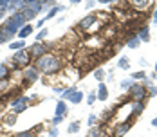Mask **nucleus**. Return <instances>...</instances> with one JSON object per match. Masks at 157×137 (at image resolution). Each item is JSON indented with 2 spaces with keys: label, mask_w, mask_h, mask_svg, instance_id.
<instances>
[{
  "label": "nucleus",
  "mask_w": 157,
  "mask_h": 137,
  "mask_svg": "<svg viewBox=\"0 0 157 137\" xmlns=\"http://www.w3.org/2000/svg\"><path fill=\"white\" fill-rule=\"evenodd\" d=\"M34 67L40 70V74L44 72V74H47V76H52V74H56L60 69H62V60L58 58V56H54V54H44L40 60L34 61Z\"/></svg>",
  "instance_id": "obj_1"
},
{
  "label": "nucleus",
  "mask_w": 157,
  "mask_h": 137,
  "mask_svg": "<svg viewBox=\"0 0 157 137\" xmlns=\"http://www.w3.org/2000/svg\"><path fill=\"white\" fill-rule=\"evenodd\" d=\"M25 24H27V22L24 20L22 13L18 11V13H13V15L9 16V18H7V20L2 24V25H4V27H7L9 31H13V32H18V31L25 25Z\"/></svg>",
  "instance_id": "obj_2"
},
{
  "label": "nucleus",
  "mask_w": 157,
  "mask_h": 137,
  "mask_svg": "<svg viewBox=\"0 0 157 137\" xmlns=\"http://www.w3.org/2000/svg\"><path fill=\"white\" fill-rule=\"evenodd\" d=\"M11 61H13V67L15 69H27L31 65V56H29L27 49H22V51L15 52V56H13Z\"/></svg>",
  "instance_id": "obj_3"
},
{
  "label": "nucleus",
  "mask_w": 157,
  "mask_h": 137,
  "mask_svg": "<svg viewBox=\"0 0 157 137\" xmlns=\"http://www.w3.org/2000/svg\"><path fill=\"white\" fill-rule=\"evenodd\" d=\"M130 97L134 101H144L148 97V89L144 85H139V83H134L130 87Z\"/></svg>",
  "instance_id": "obj_4"
},
{
  "label": "nucleus",
  "mask_w": 157,
  "mask_h": 137,
  "mask_svg": "<svg viewBox=\"0 0 157 137\" xmlns=\"http://www.w3.org/2000/svg\"><path fill=\"white\" fill-rule=\"evenodd\" d=\"M27 52L31 56V61H36V60H40L44 54H47V47L44 45V44H40V42H34L33 45H29Z\"/></svg>",
  "instance_id": "obj_5"
},
{
  "label": "nucleus",
  "mask_w": 157,
  "mask_h": 137,
  "mask_svg": "<svg viewBox=\"0 0 157 137\" xmlns=\"http://www.w3.org/2000/svg\"><path fill=\"white\" fill-rule=\"evenodd\" d=\"M22 78H24V81H25V85H33L38 78H40V70L34 67V65H29L27 69H24V72H22Z\"/></svg>",
  "instance_id": "obj_6"
},
{
  "label": "nucleus",
  "mask_w": 157,
  "mask_h": 137,
  "mask_svg": "<svg viewBox=\"0 0 157 137\" xmlns=\"http://www.w3.org/2000/svg\"><path fill=\"white\" fill-rule=\"evenodd\" d=\"M31 101V97L27 96H20L16 97L15 101H11V108H13V114H22L25 108H27V103Z\"/></svg>",
  "instance_id": "obj_7"
},
{
  "label": "nucleus",
  "mask_w": 157,
  "mask_h": 137,
  "mask_svg": "<svg viewBox=\"0 0 157 137\" xmlns=\"http://www.w3.org/2000/svg\"><path fill=\"white\" fill-rule=\"evenodd\" d=\"M130 126H132V123L128 121H123V123H117L116 126H114V135L116 137H123L130 130Z\"/></svg>",
  "instance_id": "obj_8"
},
{
  "label": "nucleus",
  "mask_w": 157,
  "mask_h": 137,
  "mask_svg": "<svg viewBox=\"0 0 157 137\" xmlns=\"http://www.w3.org/2000/svg\"><path fill=\"white\" fill-rule=\"evenodd\" d=\"M96 20H98V16L96 15H87L81 22H79V25H78V29H81V31H85V29H89V27H92L96 24Z\"/></svg>",
  "instance_id": "obj_9"
},
{
  "label": "nucleus",
  "mask_w": 157,
  "mask_h": 137,
  "mask_svg": "<svg viewBox=\"0 0 157 137\" xmlns=\"http://www.w3.org/2000/svg\"><path fill=\"white\" fill-rule=\"evenodd\" d=\"M136 34H137V38H139L141 42H150V27H148V25H141Z\"/></svg>",
  "instance_id": "obj_10"
},
{
  "label": "nucleus",
  "mask_w": 157,
  "mask_h": 137,
  "mask_svg": "<svg viewBox=\"0 0 157 137\" xmlns=\"http://www.w3.org/2000/svg\"><path fill=\"white\" fill-rule=\"evenodd\" d=\"M27 7L31 9L33 13H40L44 9V0H27Z\"/></svg>",
  "instance_id": "obj_11"
},
{
  "label": "nucleus",
  "mask_w": 157,
  "mask_h": 137,
  "mask_svg": "<svg viewBox=\"0 0 157 137\" xmlns=\"http://www.w3.org/2000/svg\"><path fill=\"white\" fill-rule=\"evenodd\" d=\"M15 34H16V32L9 31L7 27H4V25H0V44H4V42H9V40H11Z\"/></svg>",
  "instance_id": "obj_12"
},
{
  "label": "nucleus",
  "mask_w": 157,
  "mask_h": 137,
  "mask_svg": "<svg viewBox=\"0 0 157 137\" xmlns=\"http://www.w3.org/2000/svg\"><path fill=\"white\" fill-rule=\"evenodd\" d=\"M96 96H98V99H99V101H107V97H109V89H107V85H105V83H99Z\"/></svg>",
  "instance_id": "obj_13"
},
{
  "label": "nucleus",
  "mask_w": 157,
  "mask_h": 137,
  "mask_svg": "<svg viewBox=\"0 0 157 137\" xmlns=\"http://www.w3.org/2000/svg\"><path fill=\"white\" fill-rule=\"evenodd\" d=\"M31 32H33V25H31V24H25L22 29L16 32V36H18V40H24V38H27Z\"/></svg>",
  "instance_id": "obj_14"
},
{
  "label": "nucleus",
  "mask_w": 157,
  "mask_h": 137,
  "mask_svg": "<svg viewBox=\"0 0 157 137\" xmlns=\"http://www.w3.org/2000/svg\"><path fill=\"white\" fill-rule=\"evenodd\" d=\"M87 137H105V132H103V126L99 124V126H92L90 130H89V134Z\"/></svg>",
  "instance_id": "obj_15"
},
{
  "label": "nucleus",
  "mask_w": 157,
  "mask_h": 137,
  "mask_svg": "<svg viewBox=\"0 0 157 137\" xmlns=\"http://www.w3.org/2000/svg\"><path fill=\"white\" fill-rule=\"evenodd\" d=\"M81 99H83V92L78 90V89H76V90L72 92V96L69 97V101H71L72 105H78V103H81Z\"/></svg>",
  "instance_id": "obj_16"
},
{
  "label": "nucleus",
  "mask_w": 157,
  "mask_h": 137,
  "mask_svg": "<svg viewBox=\"0 0 157 137\" xmlns=\"http://www.w3.org/2000/svg\"><path fill=\"white\" fill-rule=\"evenodd\" d=\"M148 4H152V2H146V0H134V2H132V7L141 11V9H146V7H148Z\"/></svg>",
  "instance_id": "obj_17"
},
{
  "label": "nucleus",
  "mask_w": 157,
  "mask_h": 137,
  "mask_svg": "<svg viewBox=\"0 0 157 137\" xmlns=\"http://www.w3.org/2000/svg\"><path fill=\"white\" fill-rule=\"evenodd\" d=\"M24 47H25V42H24V40H18V42H11V44H9V49H11V51H16V52L22 51Z\"/></svg>",
  "instance_id": "obj_18"
},
{
  "label": "nucleus",
  "mask_w": 157,
  "mask_h": 137,
  "mask_svg": "<svg viewBox=\"0 0 157 137\" xmlns=\"http://www.w3.org/2000/svg\"><path fill=\"white\" fill-rule=\"evenodd\" d=\"M65 114H67V105H65V101H58V105H56V116H63V117H65Z\"/></svg>",
  "instance_id": "obj_19"
},
{
  "label": "nucleus",
  "mask_w": 157,
  "mask_h": 137,
  "mask_svg": "<svg viewBox=\"0 0 157 137\" xmlns=\"http://www.w3.org/2000/svg\"><path fill=\"white\" fill-rule=\"evenodd\" d=\"M9 67L6 65V63H2L0 65V79H9Z\"/></svg>",
  "instance_id": "obj_20"
},
{
  "label": "nucleus",
  "mask_w": 157,
  "mask_h": 137,
  "mask_svg": "<svg viewBox=\"0 0 157 137\" xmlns=\"http://www.w3.org/2000/svg\"><path fill=\"white\" fill-rule=\"evenodd\" d=\"M126 45L130 47V49H137V47L141 45V40H139L137 36H132V38H128V42H126Z\"/></svg>",
  "instance_id": "obj_21"
},
{
  "label": "nucleus",
  "mask_w": 157,
  "mask_h": 137,
  "mask_svg": "<svg viewBox=\"0 0 157 137\" xmlns=\"http://www.w3.org/2000/svg\"><path fill=\"white\" fill-rule=\"evenodd\" d=\"M117 67H119V69H123V70H126V69L130 67V60H128L126 56H121L119 61H117Z\"/></svg>",
  "instance_id": "obj_22"
},
{
  "label": "nucleus",
  "mask_w": 157,
  "mask_h": 137,
  "mask_svg": "<svg viewBox=\"0 0 157 137\" xmlns=\"http://www.w3.org/2000/svg\"><path fill=\"white\" fill-rule=\"evenodd\" d=\"M9 90V79H0V96L7 94Z\"/></svg>",
  "instance_id": "obj_23"
},
{
  "label": "nucleus",
  "mask_w": 157,
  "mask_h": 137,
  "mask_svg": "<svg viewBox=\"0 0 157 137\" xmlns=\"http://www.w3.org/2000/svg\"><path fill=\"white\" fill-rule=\"evenodd\" d=\"M62 9H63L62 6H54L52 9H49V13H47V18H45V20H51V18H52L54 15H58V13H60Z\"/></svg>",
  "instance_id": "obj_24"
},
{
  "label": "nucleus",
  "mask_w": 157,
  "mask_h": 137,
  "mask_svg": "<svg viewBox=\"0 0 157 137\" xmlns=\"http://www.w3.org/2000/svg\"><path fill=\"white\" fill-rule=\"evenodd\" d=\"M105 76H107V74H105V70H103V69H96V70H94V78L99 81V83H103Z\"/></svg>",
  "instance_id": "obj_25"
},
{
  "label": "nucleus",
  "mask_w": 157,
  "mask_h": 137,
  "mask_svg": "<svg viewBox=\"0 0 157 137\" xmlns=\"http://www.w3.org/2000/svg\"><path fill=\"white\" fill-rule=\"evenodd\" d=\"M130 76H132V79H146V72L144 70H137V72H134Z\"/></svg>",
  "instance_id": "obj_26"
},
{
  "label": "nucleus",
  "mask_w": 157,
  "mask_h": 137,
  "mask_svg": "<svg viewBox=\"0 0 157 137\" xmlns=\"http://www.w3.org/2000/svg\"><path fill=\"white\" fill-rule=\"evenodd\" d=\"M78 130H79V123H78V121H76V123H71V124H69V134H76Z\"/></svg>",
  "instance_id": "obj_27"
},
{
  "label": "nucleus",
  "mask_w": 157,
  "mask_h": 137,
  "mask_svg": "<svg viewBox=\"0 0 157 137\" xmlns=\"http://www.w3.org/2000/svg\"><path fill=\"white\" fill-rule=\"evenodd\" d=\"M132 85H134V81H132V79H123V81H121V89H123V90H128Z\"/></svg>",
  "instance_id": "obj_28"
},
{
  "label": "nucleus",
  "mask_w": 157,
  "mask_h": 137,
  "mask_svg": "<svg viewBox=\"0 0 157 137\" xmlns=\"http://www.w3.org/2000/svg\"><path fill=\"white\" fill-rule=\"evenodd\" d=\"M47 32H49L47 29H42L40 32H38V34H36V42H42V40H44V38L47 36Z\"/></svg>",
  "instance_id": "obj_29"
},
{
  "label": "nucleus",
  "mask_w": 157,
  "mask_h": 137,
  "mask_svg": "<svg viewBox=\"0 0 157 137\" xmlns=\"http://www.w3.org/2000/svg\"><path fill=\"white\" fill-rule=\"evenodd\" d=\"M16 123V114H9L6 117V124H15Z\"/></svg>",
  "instance_id": "obj_30"
},
{
  "label": "nucleus",
  "mask_w": 157,
  "mask_h": 137,
  "mask_svg": "<svg viewBox=\"0 0 157 137\" xmlns=\"http://www.w3.org/2000/svg\"><path fill=\"white\" fill-rule=\"evenodd\" d=\"M98 99V96H96V92H90L89 94V97H87V105H94V101Z\"/></svg>",
  "instance_id": "obj_31"
},
{
  "label": "nucleus",
  "mask_w": 157,
  "mask_h": 137,
  "mask_svg": "<svg viewBox=\"0 0 157 137\" xmlns=\"http://www.w3.org/2000/svg\"><path fill=\"white\" fill-rule=\"evenodd\" d=\"M74 90H76L74 87H71V89H65V90H63V97H65V99H69V97L72 96V92H74Z\"/></svg>",
  "instance_id": "obj_32"
},
{
  "label": "nucleus",
  "mask_w": 157,
  "mask_h": 137,
  "mask_svg": "<svg viewBox=\"0 0 157 137\" xmlns=\"http://www.w3.org/2000/svg\"><path fill=\"white\" fill-rule=\"evenodd\" d=\"M62 121H63V116H54V119L51 121V124H52V126H58Z\"/></svg>",
  "instance_id": "obj_33"
},
{
  "label": "nucleus",
  "mask_w": 157,
  "mask_h": 137,
  "mask_svg": "<svg viewBox=\"0 0 157 137\" xmlns=\"http://www.w3.org/2000/svg\"><path fill=\"white\" fill-rule=\"evenodd\" d=\"M33 135H34V132L29 130V132H20V134H16L15 137H33Z\"/></svg>",
  "instance_id": "obj_34"
},
{
  "label": "nucleus",
  "mask_w": 157,
  "mask_h": 137,
  "mask_svg": "<svg viewBox=\"0 0 157 137\" xmlns=\"http://www.w3.org/2000/svg\"><path fill=\"white\" fill-rule=\"evenodd\" d=\"M148 96H150V97H154V96H157V87H154V85H150V87H148Z\"/></svg>",
  "instance_id": "obj_35"
},
{
  "label": "nucleus",
  "mask_w": 157,
  "mask_h": 137,
  "mask_svg": "<svg viewBox=\"0 0 157 137\" xmlns=\"http://www.w3.org/2000/svg\"><path fill=\"white\" fill-rule=\"evenodd\" d=\"M87 121H89V124H90V126H94L96 123H98V117L92 114V116H89V119H87Z\"/></svg>",
  "instance_id": "obj_36"
},
{
  "label": "nucleus",
  "mask_w": 157,
  "mask_h": 137,
  "mask_svg": "<svg viewBox=\"0 0 157 137\" xmlns=\"http://www.w3.org/2000/svg\"><path fill=\"white\" fill-rule=\"evenodd\" d=\"M58 134H60V132L56 130V126H52V128H51V132H49V137H58Z\"/></svg>",
  "instance_id": "obj_37"
},
{
  "label": "nucleus",
  "mask_w": 157,
  "mask_h": 137,
  "mask_svg": "<svg viewBox=\"0 0 157 137\" xmlns=\"http://www.w3.org/2000/svg\"><path fill=\"white\" fill-rule=\"evenodd\" d=\"M63 90H65V89H62V87H54V92H56V94H63Z\"/></svg>",
  "instance_id": "obj_38"
},
{
  "label": "nucleus",
  "mask_w": 157,
  "mask_h": 137,
  "mask_svg": "<svg viewBox=\"0 0 157 137\" xmlns=\"http://www.w3.org/2000/svg\"><path fill=\"white\" fill-rule=\"evenodd\" d=\"M112 2H114V0H99L98 4H112Z\"/></svg>",
  "instance_id": "obj_39"
},
{
  "label": "nucleus",
  "mask_w": 157,
  "mask_h": 137,
  "mask_svg": "<svg viewBox=\"0 0 157 137\" xmlns=\"http://www.w3.org/2000/svg\"><path fill=\"white\" fill-rule=\"evenodd\" d=\"M154 22H157V4H155V11H154V18H152Z\"/></svg>",
  "instance_id": "obj_40"
},
{
  "label": "nucleus",
  "mask_w": 157,
  "mask_h": 137,
  "mask_svg": "<svg viewBox=\"0 0 157 137\" xmlns=\"http://www.w3.org/2000/svg\"><path fill=\"white\" fill-rule=\"evenodd\" d=\"M98 2H87V7H94Z\"/></svg>",
  "instance_id": "obj_41"
},
{
  "label": "nucleus",
  "mask_w": 157,
  "mask_h": 137,
  "mask_svg": "<svg viewBox=\"0 0 157 137\" xmlns=\"http://www.w3.org/2000/svg\"><path fill=\"white\" fill-rule=\"evenodd\" d=\"M152 126H157V117H154V119H152Z\"/></svg>",
  "instance_id": "obj_42"
},
{
  "label": "nucleus",
  "mask_w": 157,
  "mask_h": 137,
  "mask_svg": "<svg viewBox=\"0 0 157 137\" xmlns=\"http://www.w3.org/2000/svg\"><path fill=\"white\" fill-rule=\"evenodd\" d=\"M154 72H155V74H157V63H155V70H154Z\"/></svg>",
  "instance_id": "obj_43"
},
{
  "label": "nucleus",
  "mask_w": 157,
  "mask_h": 137,
  "mask_svg": "<svg viewBox=\"0 0 157 137\" xmlns=\"http://www.w3.org/2000/svg\"><path fill=\"white\" fill-rule=\"evenodd\" d=\"M0 107H2V105H0Z\"/></svg>",
  "instance_id": "obj_44"
}]
</instances>
